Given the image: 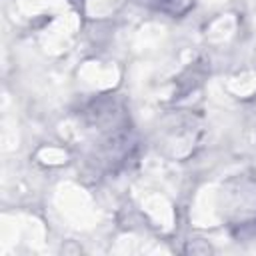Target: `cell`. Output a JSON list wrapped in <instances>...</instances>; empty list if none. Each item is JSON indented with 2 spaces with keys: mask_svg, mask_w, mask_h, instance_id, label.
Listing matches in <instances>:
<instances>
[{
  "mask_svg": "<svg viewBox=\"0 0 256 256\" xmlns=\"http://www.w3.org/2000/svg\"><path fill=\"white\" fill-rule=\"evenodd\" d=\"M140 2L156 12H162V14L174 16V18L184 16L194 6V0H140Z\"/></svg>",
  "mask_w": 256,
  "mask_h": 256,
  "instance_id": "cell-1",
  "label": "cell"
}]
</instances>
